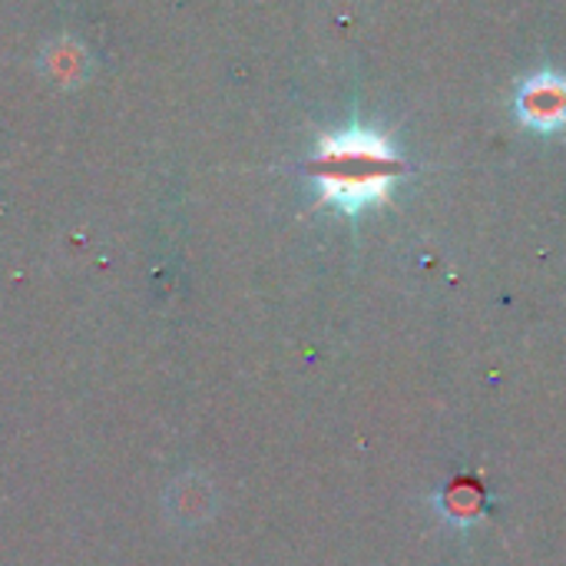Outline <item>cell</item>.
Listing matches in <instances>:
<instances>
[{"mask_svg":"<svg viewBox=\"0 0 566 566\" xmlns=\"http://www.w3.org/2000/svg\"><path fill=\"white\" fill-rule=\"evenodd\" d=\"M312 172L322 202L355 216L391 196L405 172V159L385 133L355 126L318 143Z\"/></svg>","mask_w":566,"mask_h":566,"instance_id":"cell-1","label":"cell"},{"mask_svg":"<svg viewBox=\"0 0 566 566\" xmlns=\"http://www.w3.org/2000/svg\"><path fill=\"white\" fill-rule=\"evenodd\" d=\"M517 119L534 133H560L566 129V76L544 70L527 76L514 96Z\"/></svg>","mask_w":566,"mask_h":566,"instance_id":"cell-2","label":"cell"},{"mask_svg":"<svg viewBox=\"0 0 566 566\" xmlns=\"http://www.w3.org/2000/svg\"><path fill=\"white\" fill-rule=\"evenodd\" d=\"M434 504H438V511H441L444 521H451V524H458V527H468V524H474V521L484 517L488 494H484L481 484H471V481L461 478V481L448 484V488L434 497Z\"/></svg>","mask_w":566,"mask_h":566,"instance_id":"cell-3","label":"cell"}]
</instances>
